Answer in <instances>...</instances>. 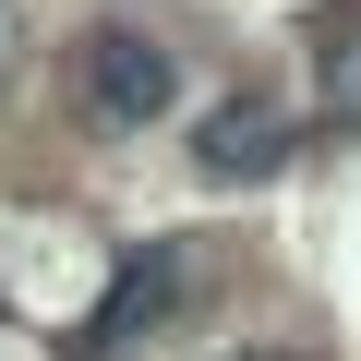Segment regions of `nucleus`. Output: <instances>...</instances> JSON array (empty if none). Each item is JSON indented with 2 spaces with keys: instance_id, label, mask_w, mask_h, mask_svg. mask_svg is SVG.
I'll return each mask as SVG.
<instances>
[{
  "instance_id": "4",
  "label": "nucleus",
  "mask_w": 361,
  "mask_h": 361,
  "mask_svg": "<svg viewBox=\"0 0 361 361\" xmlns=\"http://www.w3.org/2000/svg\"><path fill=\"white\" fill-rule=\"evenodd\" d=\"M313 85H325V109H337V121H361V13L313 25Z\"/></svg>"
},
{
  "instance_id": "1",
  "label": "nucleus",
  "mask_w": 361,
  "mask_h": 361,
  "mask_svg": "<svg viewBox=\"0 0 361 361\" xmlns=\"http://www.w3.org/2000/svg\"><path fill=\"white\" fill-rule=\"evenodd\" d=\"M73 97H85L97 133H145V121H169L180 73H169V49H157L145 25H97V37L73 49Z\"/></svg>"
},
{
  "instance_id": "6",
  "label": "nucleus",
  "mask_w": 361,
  "mask_h": 361,
  "mask_svg": "<svg viewBox=\"0 0 361 361\" xmlns=\"http://www.w3.org/2000/svg\"><path fill=\"white\" fill-rule=\"evenodd\" d=\"M241 361H289V349H241Z\"/></svg>"
},
{
  "instance_id": "3",
  "label": "nucleus",
  "mask_w": 361,
  "mask_h": 361,
  "mask_svg": "<svg viewBox=\"0 0 361 361\" xmlns=\"http://www.w3.org/2000/svg\"><path fill=\"white\" fill-rule=\"evenodd\" d=\"M180 277H193V253H180V241L133 253V265H121V289H109V313H97V349H121V337L169 325V313H180Z\"/></svg>"
},
{
  "instance_id": "2",
  "label": "nucleus",
  "mask_w": 361,
  "mask_h": 361,
  "mask_svg": "<svg viewBox=\"0 0 361 361\" xmlns=\"http://www.w3.org/2000/svg\"><path fill=\"white\" fill-rule=\"evenodd\" d=\"M193 157H205L217 180H265V169L289 157V109H277V97H229V109L193 133Z\"/></svg>"
},
{
  "instance_id": "5",
  "label": "nucleus",
  "mask_w": 361,
  "mask_h": 361,
  "mask_svg": "<svg viewBox=\"0 0 361 361\" xmlns=\"http://www.w3.org/2000/svg\"><path fill=\"white\" fill-rule=\"evenodd\" d=\"M13 49H25V13H13V0H0V73H13Z\"/></svg>"
}]
</instances>
